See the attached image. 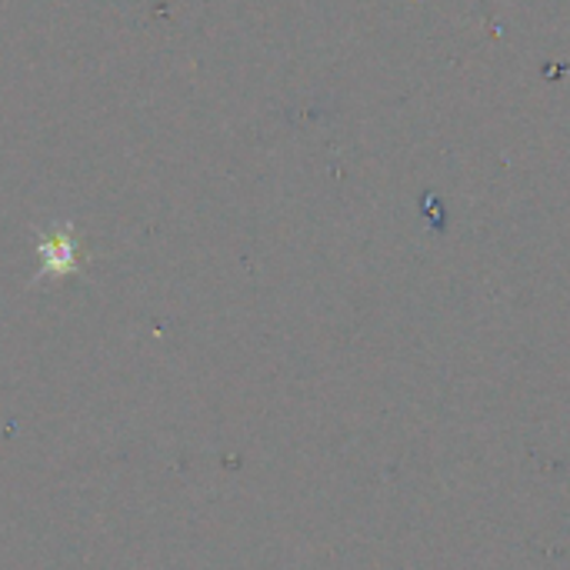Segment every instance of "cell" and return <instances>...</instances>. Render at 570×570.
Masks as SVG:
<instances>
[{"mask_svg":"<svg viewBox=\"0 0 570 570\" xmlns=\"http://www.w3.org/2000/svg\"><path fill=\"white\" fill-rule=\"evenodd\" d=\"M37 234V274L30 277V287L40 284L43 277H73L83 271L87 264V254L80 250V237H77V227L73 220H60L53 224V230H40L33 227Z\"/></svg>","mask_w":570,"mask_h":570,"instance_id":"obj_1","label":"cell"}]
</instances>
